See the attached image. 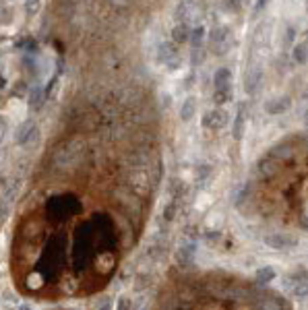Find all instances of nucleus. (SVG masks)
I'll list each match as a JSON object with an SVG mask.
<instances>
[{
  "label": "nucleus",
  "mask_w": 308,
  "mask_h": 310,
  "mask_svg": "<svg viewBox=\"0 0 308 310\" xmlns=\"http://www.w3.org/2000/svg\"><path fill=\"white\" fill-rule=\"evenodd\" d=\"M65 265V240L63 236H54L48 246H46V251L38 263V271L42 273L44 279H50V277H56V273L63 269Z\"/></svg>",
  "instance_id": "nucleus-1"
},
{
  "label": "nucleus",
  "mask_w": 308,
  "mask_h": 310,
  "mask_svg": "<svg viewBox=\"0 0 308 310\" xmlns=\"http://www.w3.org/2000/svg\"><path fill=\"white\" fill-rule=\"evenodd\" d=\"M81 211V203L75 197H52L48 201V213L54 220H65L69 215H75Z\"/></svg>",
  "instance_id": "nucleus-2"
},
{
  "label": "nucleus",
  "mask_w": 308,
  "mask_h": 310,
  "mask_svg": "<svg viewBox=\"0 0 308 310\" xmlns=\"http://www.w3.org/2000/svg\"><path fill=\"white\" fill-rule=\"evenodd\" d=\"M232 46V34L226 25H220V27H213L211 31V48L218 56H224Z\"/></svg>",
  "instance_id": "nucleus-3"
},
{
  "label": "nucleus",
  "mask_w": 308,
  "mask_h": 310,
  "mask_svg": "<svg viewBox=\"0 0 308 310\" xmlns=\"http://www.w3.org/2000/svg\"><path fill=\"white\" fill-rule=\"evenodd\" d=\"M40 131H38V124L34 122V120H25V122H21L19 124V129H17V133H15V143L19 145V147H29L32 143H36L38 141V135Z\"/></svg>",
  "instance_id": "nucleus-4"
},
{
  "label": "nucleus",
  "mask_w": 308,
  "mask_h": 310,
  "mask_svg": "<svg viewBox=\"0 0 308 310\" xmlns=\"http://www.w3.org/2000/svg\"><path fill=\"white\" fill-rule=\"evenodd\" d=\"M265 244L273 251H290L298 244V236H292V234H286V232H275V234H269L265 236Z\"/></svg>",
  "instance_id": "nucleus-5"
},
{
  "label": "nucleus",
  "mask_w": 308,
  "mask_h": 310,
  "mask_svg": "<svg viewBox=\"0 0 308 310\" xmlns=\"http://www.w3.org/2000/svg\"><path fill=\"white\" fill-rule=\"evenodd\" d=\"M195 255H197V238H187L176 253V263L180 267H189V265H193Z\"/></svg>",
  "instance_id": "nucleus-6"
},
{
  "label": "nucleus",
  "mask_w": 308,
  "mask_h": 310,
  "mask_svg": "<svg viewBox=\"0 0 308 310\" xmlns=\"http://www.w3.org/2000/svg\"><path fill=\"white\" fill-rule=\"evenodd\" d=\"M230 120V114L226 110H211L203 116V127L209 131H222Z\"/></svg>",
  "instance_id": "nucleus-7"
},
{
  "label": "nucleus",
  "mask_w": 308,
  "mask_h": 310,
  "mask_svg": "<svg viewBox=\"0 0 308 310\" xmlns=\"http://www.w3.org/2000/svg\"><path fill=\"white\" fill-rule=\"evenodd\" d=\"M158 60H160V62H166V65L170 67V71L178 69V67H176V65H178V50H176V46L170 44V42L162 44V46H160V52H158Z\"/></svg>",
  "instance_id": "nucleus-8"
},
{
  "label": "nucleus",
  "mask_w": 308,
  "mask_h": 310,
  "mask_svg": "<svg viewBox=\"0 0 308 310\" xmlns=\"http://www.w3.org/2000/svg\"><path fill=\"white\" fill-rule=\"evenodd\" d=\"M203 13H205L203 7H199V3H193V0H184L178 7V15H182V19H189V21H199Z\"/></svg>",
  "instance_id": "nucleus-9"
},
{
  "label": "nucleus",
  "mask_w": 308,
  "mask_h": 310,
  "mask_svg": "<svg viewBox=\"0 0 308 310\" xmlns=\"http://www.w3.org/2000/svg\"><path fill=\"white\" fill-rule=\"evenodd\" d=\"M261 81H263V71L259 67L251 69L249 73H246V77H244V91L249 93V96H255V93L259 91Z\"/></svg>",
  "instance_id": "nucleus-10"
},
{
  "label": "nucleus",
  "mask_w": 308,
  "mask_h": 310,
  "mask_svg": "<svg viewBox=\"0 0 308 310\" xmlns=\"http://www.w3.org/2000/svg\"><path fill=\"white\" fill-rule=\"evenodd\" d=\"M290 106H292V100L284 96V98H275V100H271V102L265 106V110H267L269 114L277 116V114H282V112H288Z\"/></svg>",
  "instance_id": "nucleus-11"
},
{
  "label": "nucleus",
  "mask_w": 308,
  "mask_h": 310,
  "mask_svg": "<svg viewBox=\"0 0 308 310\" xmlns=\"http://www.w3.org/2000/svg\"><path fill=\"white\" fill-rule=\"evenodd\" d=\"M44 100H46V91L40 85H36L32 91H29V108H32L34 112H38L44 106Z\"/></svg>",
  "instance_id": "nucleus-12"
},
{
  "label": "nucleus",
  "mask_w": 308,
  "mask_h": 310,
  "mask_svg": "<svg viewBox=\"0 0 308 310\" xmlns=\"http://www.w3.org/2000/svg\"><path fill=\"white\" fill-rule=\"evenodd\" d=\"M172 40H174V44H187L191 40V27L187 23H178L172 29Z\"/></svg>",
  "instance_id": "nucleus-13"
},
{
  "label": "nucleus",
  "mask_w": 308,
  "mask_h": 310,
  "mask_svg": "<svg viewBox=\"0 0 308 310\" xmlns=\"http://www.w3.org/2000/svg\"><path fill=\"white\" fill-rule=\"evenodd\" d=\"M244 122H246V114H244V106L238 108V114L234 118V127H232V135L236 141L242 139V133H244Z\"/></svg>",
  "instance_id": "nucleus-14"
},
{
  "label": "nucleus",
  "mask_w": 308,
  "mask_h": 310,
  "mask_svg": "<svg viewBox=\"0 0 308 310\" xmlns=\"http://www.w3.org/2000/svg\"><path fill=\"white\" fill-rule=\"evenodd\" d=\"M232 96H234V91H232V85H224V87H215V91H213V102L215 104H226V102H230L232 100Z\"/></svg>",
  "instance_id": "nucleus-15"
},
{
  "label": "nucleus",
  "mask_w": 308,
  "mask_h": 310,
  "mask_svg": "<svg viewBox=\"0 0 308 310\" xmlns=\"http://www.w3.org/2000/svg\"><path fill=\"white\" fill-rule=\"evenodd\" d=\"M232 83V71L230 69H218L213 75V85L215 87H224V85H230Z\"/></svg>",
  "instance_id": "nucleus-16"
},
{
  "label": "nucleus",
  "mask_w": 308,
  "mask_h": 310,
  "mask_svg": "<svg viewBox=\"0 0 308 310\" xmlns=\"http://www.w3.org/2000/svg\"><path fill=\"white\" fill-rule=\"evenodd\" d=\"M195 112H197V102H195V98H189L187 102H182V108H180V118L187 122V120H191L193 116H195Z\"/></svg>",
  "instance_id": "nucleus-17"
},
{
  "label": "nucleus",
  "mask_w": 308,
  "mask_h": 310,
  "mask_svg": "<svg viewBox=\"0 0 308 310\" xmlns=\"http://www.w3.org/2000/svg\"><path fill=\"white\" fill-rule=\"evenodd\" d=\"M292 149H290V145H286V143H282V145H275L273 149H271V158L273 160H290L292 158Z\"/></svg>",
  "instance_id": "nucleus-18"
},
{
  "label": "nucleus",
  "mask_w": 308,
  "mask_h": 310,
  "mask_svg": "<svg viewBox=\"0 0 308 310\" xmlns=\"http://www.w3.org/2000/svg\"><path fill=\"white\" fill-rule=\"evenodd\" d=\"M292 58L298 62V65H306L308 62V46L306 44H298L292 50Z\"/></svg>",
  "instance_id": "nucleus-19"
},
{
  "label": "nucleus",
  "mask_w": 308,
  "mask_h": 310,
  "mask_svg": "<svg viewBox=\"0 0 308 310\" xmlns=\"http://www.w3.org/2000/svg\"><path fill=\"white\" fill-rule=\"evenodd\" d=\"M275 279V269L273 267H261L259 271H257V282L263 286V284H269V282H273Z\"/></svg>",
  "instance_id": "nucleus-20"
},
{
  "label": "nucleus",
  "mask_w": 308,
  "mask_h": 310,
  "mask_svg": "<svg viewBox=\"0 0 308 310\" xmlns=\"http://www.w3.org/2000/svg\"><path fill=\"white\" fill-rule=\"evenodd\" d=\"M259 172H261V176L271 178V176L277 172V166H275V162H271V160H263V162L259 164Z\"/></svg>",
  "instance_id": "nucleus-21"
},
{
  "label": "nucleus",
  "mask_w": 308,
  "mask_h": 310,
  "mask_svg": "<svg viewBox=\"0 0 308 310\" xmlns=\"http://www.w3.org/2000/svg\"><path fill=\"white\" fill-rule=\"evenodd\" d=\"M203 38H205V29L199 25V27H195V29H191V44H193V48H201V44H203Z\"/></svg>",
  "instance_id": "nucleus-22"
},
{
  "label": "nucleus",
  "mask_w": 308,
  "mask_h": 310,
  "mask_svg": "<svg viewBox=\"0 0 308 310\" xmlns=\"http://www.w3.org/2000/svg\"><path fill=\"white\" fill-rule=\"evenodd\" d=\"M42 9V0H25V15L27 17H36Z\"/></svg>",
  "instance_id": "nucleus-23"
},
{
  "label": "nucleus",
  "mask_w": 308,
  "mask_h": 310,
  "mask_svg": "<svg viewBox=\"0 0 308 310\" xmlns=\"http://www.w3.org/2000/svg\"><path fill=\"white\" fill-rule=\"evenodd\" d=\"M294 298H298V300H304L306 296H308V279L306 282H300V284H296V288H294Z\"/></svg>",
  "instance_id": "nucleus-24"
},
{
  "label": "nucleus",
  "mask_w": 308,
  "mask_h": 310,
  "mask_svg": "<svg viewBox=\"0 0 308 310\" xmlns=\"http://www.w3.org/2000/svg\"><path fill=\"white\" fill-rule=\"evenodd\" d=\"M288 279H290L292 284H300V282H306V279H308V271H306V269H298V271H294V273H292Z\"/></svg>",
  "instance_id": "nucleus-25"
},
{
  "label": "nucleus",
  "mask_w": 308,
  "mask_h": 310,
  "mask_svg": "<svg viewBox=\"0 0 308 310\" xmlns=\"http://www.w3.org/2000/svg\"><path fill=\"white\" fill-rule=\"evenodd\" d=\"M116 310H133V300L127 296H120L116 300Z\"/></svg>",
  "instance_id": "nucleus-26"
},
{
  "label": "nucleus",
  "mask_w": 308,
  "mask_h": 310,
  "mask_svg": "<svg viewBox=\"0 0 308 310\" xmlns=\"http://www.w3.org/2000/svg\"><path fill=\"white\" fill-rule=\"evenodd\" d=\"M174 215H176V201H170V203L164 207V220H166V222H172Z\"/></svg>",
  "instance_id": "nucleus-27"
},
{
  "label": "nucleus",
  "mask_w": 308,
  "mask_h": 310,
  "mask_svg": "<svg viewBox=\"0 0 308 310\" xmlns=\"http://www.w3.org/2000/svg\"><path fill=\"white\" fill-rule=\"evenodd\" d=\"M209 172H211V168H209L207 164H201V166L197 168V180H199V182L205 180V178L209 176Z\"/></svg>",
  "instance_id": "nucleus-28"
},
{
  "label": "nucleus",
  "mask_w": 308,
  "mask_h": 310,
  "mask_svg": "<svg viewBox=\"0 0 308 310\" xmlns=\"http://www.w3.org/2000/svg\"><path fill=\"white\" fill-rule=\"evenodd\" d=\"M7 131H9V124H7V120L0 116V143L5 141V137H7Z\"/></svg>",
  "instance_id": "nucleus-29"
},
{
  "label": "nucleus",
  "mask_w": 308,
  "mask_h": 310,
  "mask_svg": "<svg viewBox=\"0 0 308 310\" xmlns=\"http://www.w3.org/2000/svg\"><path fill=\"white\" fill-rule=\"evenodd\" d=\"M269 5V0H257V7H255V13H261L265 7Z\"/></svg>",
  "instance_id": "nucleus-30"
},
{
  "label": "nucleus",
  "mask_w": 308,
  "mask_h": 310,
  "mask_svg": "<svg viewBox=\"0 0 308 310\" xmlns=\"http://www.w3.org/2000/svg\"><path fill=\"white\" fill-rule=\"evenodd\" d=\"M17 310H32V306H27V304H23V306H17Z\"/></svg>",
  "instance_id": "nucleus-31"
},
{
  "label": "nucleus",
  "mask_w": 308,
  "mask_h": 310,
  "mask_svg": "<svg viewBox=\"0 0 308 310\" xmlns=\"http://www.w3.org/2000/svg\"><path fill=\"white\" fill-rule=\"evenodd\" d=\"M306 13H308V3H306Z\"/></svg>",
  "instance_id": "nucleus-32"
},
{
  "label": "nucleus",
  "mask_w": 308,
  "mask_h": 310,
  "mask_svg": "<svg viewBox=\"0 0 308 310\" xmlns=\"http://www.w3.org/2000/svg\"><path fill=\"white\" fill-rule=\"evenodd\" d=\"M232 3H238V0H232Z\"/></svg>",
  "instance_id": "nucleus-33"
},
{
  "label": "nucleus",
  "mask_w": 308,
  "mask_h": 310,
  "mask_svg": "<svg viewBox=\"0 0 308 310\" xmlns=\"http://www.w3.org/2000/svg\"><path fill=\"white\" fill-rule=\"evenodd\" d=\"M306 38H308V31H306Z\"/></svg>",
  "instance_id": "nucleus-34"
}]
</instances>
